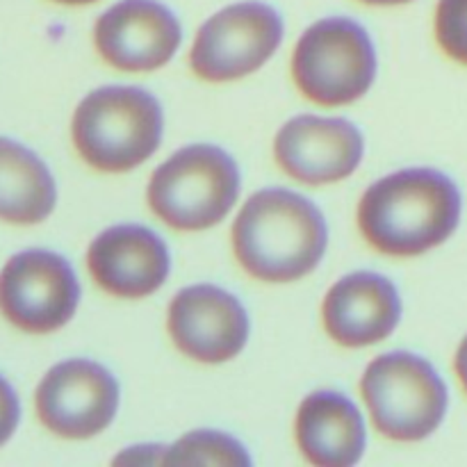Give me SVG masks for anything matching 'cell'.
I'll use <instances>...</instances> for the list:
<instances>
[{
    "label": "cell",
    "instance_id": "7402d4cb",
    "mask_svg": "<svg viewBox=\"0 0 467 467\" xmlns=\"http://www.w3.org/2000/svg\"><path fill=\"white\" fill-rule=\"evenodd\" d=\"M365 5H374V7H397V5H406L410 0H360Z\"/></svg>",
    "mask_w": 467,
    "mask_h": 467
},
{
    "label": "cell",
    "instance_id": "ac0fdd59",
    "mask_svg": "<svg viewBox=\"0 0 467 467\" xmlns=\"http://www.w3.org/2000/svg\"><path fill=\"white\" fill-rule=\"evenodd\" d=\"M436 39L445 55L467 67V0H441L438 3Z\"/></svg>",
    "mask_w": 467,
    "mask_h": 467
},
{
    "label": "cell",
    "instance_id": "8992f818",
    "mask_svg": "<svg viewBox=\"0 0 467 467\" xmlns=\"http://www.w3.org/2000/svg\"><path fill=\"white\" fill-rule=\"evenodd\" d=\"M377 76V53L369 35L351 18L315 23L292 55V78L308 100L327 108L363 99Z\"/></svg>",
    "mask_w": 467,
    "mask_h": 467
},
{
    "label": "cell",
    "instance_id": "8fae6325",
    "mask_svg": "<svg viewBox=\"0 0 467 467\" xmlns=\"http://www.w3.org/2000/svg\"><path fill=\"white\" fill-rule=\"evenodd\" d=\"M94 44L119 71H155L176 55L181 23L158 0H121L96 21Z\"/></svg>",
    "mask_w": 467,
    "mask_h": 467
},
{
    "label": "cell",
    "instance_id": "30bf717a",
    "mask_svg": "<svg viewBox=\"0 0 467 467\" xmlns=\"http://www.w3.org/2000/svg\"><path fill=\"white\" fill-rule=\"evenodd\" d=\"M169 336L192 360L217 365L235 358L249 337L246 310L231 292L214 285L181 290L169 306Z\"/></svg>",
    "mask_w": 467,
    "mask_h": 467
},
{
    "label": "cell",
    "instance_id": "5b68a950",
    "mask_svg": "<svg viewBox=\"0 0 467 467\" xmlns=\"http://www.w3.org/2000/svg\"><path fill=\"white\" fill-rule=\"evenodd\" d=\"M360 392L372 424L390 441H424L445 418V383L431 363L415 354L379 356L365 369Z\"/></svg>",
    "mask_w": 467,
    "mask_h": 467
},
{
    "label": "cell",
    "instance_id": "6da1fadb",
    "mask_svg": "<svg viewBox=\"0 0 467 467\" xmlns=\"http://www.w3.org/2000/svg\"><path fill=\"white\" fill-rule=\"evenodd\" d=\"M461 194L436 169H404L374 182L358 203V228L379 254H427L459 226Z\"/></svg>",
    "mask_w": 467,
    "mask_h": 467
},
{
    "label": "cell",
    "instance_id": "5bb4252c",
    "mask_svg": "<svg viewBox=\"0 0 467 467\" xmlns=\"http://www.w3.org/2000/svg\"><path fill=\"white\" fill-rule=\"evenodd\" d=\"M401 317V299L388 278L356 272L340 278L322 304L324 328L342 347L360 349L386 340Z\"/></svg>",
    "mask_w": 467,
    "mask_h": 467
},
{
    "label": "cell",
    "instance_id": "603a6c76",
    "mask_svg": "<svg viewBox=\"0 0 467 467\" xmlns=\"http://www.w3.org/2000/svg\"><path fill=\"white\" fill-rule=\"evenodd\" d=\"M53 3L71 5V7H76V5H91V3H96V0H53Z\"/></svg>",
    "mask_w": 467,
    "mask_h": 467
},
{
    "label": "cell",
    "instance_id": "52a82bcc",
    "mask_svg": "<svg viewBox=\"0 0 467 467\" xmlns=\"http://www.w3.org/2000/svg\"><path fill=\"white\" fill-rule=\"evenodd\" d=\"M283 39V21L265 3H237L201 26L190 53L192 71L208 82H233L258 71Z\"/></svg>",
    "mask_w": 467,
    "mask_h": 467
},
{
    "label": "cell",
    "instance_id": "9a60e30c",
    "mask_svg": "<svg viewBox=\"0 0 467 467\" xmlns=\"http://www.w3.org/2000/svg\"><path fill=\"white\" fill-rule=\"evenodd\" d=\"M295 433L304 459L317 467H349L365 451L363 418L340 392L322 390L306 397Z\"/></svg>",
    "mask_w": 467,
    "mask_h": 467
},
{
    "label": "cell",
    "instance_id": "7c38bea8",
    "mask_svg": "<svg viewBox=\"0 0 467 467\" xmlns=\"http://www.w3.org/2000/svg\"><path fill=\"white\" fill-rule=\"evenodd\" d=\"M363 135L345 119L296 117L278 130L274 158L278 167L306 185L345 181L363 160Z\"/></svg>",
    "mask_w": 467,
    "mask_h": 467
},
{
    "label": "cell",
    "instance_id": "ffe728a7",
    "mask_svg": "<svg viewBox=\"0 0 467 467\" xmlns=\"http://www.w3.org/2000/svg\"><path fill=\"white\" fill-rule=\"evenodd\" d=\"M167 447H135L114 459L117 465H164Z\"/></svg>",
    "mask_w": 467,
    "mask_h": 467
},
{
    "label": "cell",
    "instance_id": "4fadbf2b",
    "mask_svg": "<svg viewBox=\"0 0 467 467\" xmlns=\"http://www.w3.org/2000/svg\"><path fill=\"white\" fill-rule=\"evenodd\" d=\"M96 285L119 299H144L164 285L171 269L169 249L144 226H114L100 233L87 251Z\"/></svg>",
    "mask_w": 467,
    "mask_h": 467
},
{
    "label": "cell",
    "instance_id": "3957f363",
    "mask_svg": "<svg viewBox=\"0 0 467 467\" xmlns=\"http://www.w3.org/2000/svg\"><path fill=\"white\" fill-rule=\"evenodd\" d=\"M71 137L80 158L96 171H132L158 150L162 108L137 87H100L78 105Z\"/></svg>",
    "mask_w": 467,
    "mask_h": 467
},
{
    "label": "cell",
    "instance_id": "44dd1931",
    "mask_svg": "<svg viewBox=\"0 0 467 467\" xmlns=\"http://www.w3.org/2000/svg\"><path fill=\"white\" fill-rule=\"evenodd\" d=\"M456 377H459L461 386H463V390L467 392V337L463 342H461L459 351H456Z\"/></svg>",
    "mask_w": 467,
    "mask_h": 467
},
{
    "label": "cell",
    "instance_id": "2e32d148",
    "mask_svg": "<svg viewBox=\"0 0 467 467\" xmlns=\"http://www.w3.org/2000/svg\"><path fill=\"white\" fill-rule=\"evenodd\" d=\"M55 201L57 190L48 167L26 146L0 137V219L16 226L41 223Z\"/></svg>",
    "mask_w": 467,
    "mask_h": 467
},
{
    "label": "cell",
    "instance_id": "9c48e42d",
    "mask_svg": "<svg viewBox=\"0 0 467 467\" xmlns=\"http://www.w3.org/2000/svg\"><path fill=\"white\" fill-rule=\"evenodd\" d=\"M35 406L50 433L67 441H87L112 424L119 386L103 365L67 360L46 374L36 388Z\"/></svg>",
    "mask_w": 467,
    "mask_h": 467
},
{
    "label": "cell",
    "instance_id": "e0dca14e",
    "mask_svg": "<svg viewBox=\"0 0 467 467\" xmlns=\"http://www.w3.org/2000/svg\"><path fill=\"white\" fill-rule=\"evenodd\" d=\"M164 465H251L249 454L235 438L217 431H194L182 436L164 454Z\"/></svg>",
    "mask_w": 467,
    "mask_h": 467
},
{
    "label": "cell",
    "instance_id": "7a4b0ae2",
    "mask_svg": "<svg viewBox=\"0 0 467 467\" xmlns=\"http://www.w3.org/2000/svg\"><path fill=\"white\" fill-rule=\"evenodd\" d=\"M327 242V222L317 205L290 190L258 192L233 223L237 263L265 283L308 276L322 260Z\"/></svg>",
    "mask_w": 467,
    "mask_h": 467
},
{
    "label": "cell",
    "instance_id": "d6986e66",
    "mask_svg": "<svg viewBox=\"0 0 467 467\" xmlns=\"http://www.w3.org/2000/svg\"><path fill=\"white\" fill-rule=\"evenodd\" d=\"M18 424V400L12 386L0 377V447L12 438Z\"/></svg>",
    "mask_w": 467,
    "mask_h": 467
},
{
    "label": "cell",
    "instance_id": "277c9868",
    "mask_svg": "<svg viewBox=\"0 0 467 467\" xmlns=\"http://www.w3.org/2000/svg\"><path fill=\"white\" fill-rule=\"evenodd\" d=\"M240 171L226 150L196 144L173 153L149 182L150 210L176 231H205L231 213Z\"/></svg>",
    "mask_w": 467,
    "mask_h": 467
},
{
    "label": "cell",
    "instance_id": "ba28073f",
    "mask_svg": "<svg viewBox=\"0 0 467 467\" xmlns=\"http://www.w3.org/2000/svg\"><path fill=\"white\" fill-rule=\"evenodd\" d=\"M80 285L57 254L30 249L7 260L0 272V313L21 331L46 336L71 322Z\"/></svg>",
    "mask_w": 467,
    "mask_h": 467
}]
</instances>
